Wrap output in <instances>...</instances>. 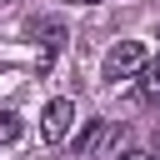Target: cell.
Masks as SVG:
<instances>
[{"label":"cell","mask_w":160,"mask_h":160,"mask_svg":"<svg viewBox=\"0 0 160 160\" xmlns=\"http://www.w3.org/2000/svg\"><path fill=\"white\" fill-rule=\"evenodd\" d=\"M70 5H100V0H70Z\"/></svg>","instance_id":"7"},{"label":"cell","mask_w":160,"mask_h":160,"mask_svg":"<svg viewBox=\"0 0 160 160\" xmlns=\"http://www.w3.org/2000/svg\"><path fill=\"white\" fill-rule=\"evenodd\" d=\"M20 130H25V125H20V115H15V110H0V145H15V140H20Z\"/></svg>","instance_id":"5"},{"label":"cell","mask_w":160,"mask_h":160,"mask_svg":"<svg viewBox=\"0 0 160 160\" xmlns=\"http://www.w3.org/2000/svg\"><path fill=\"white\" fill-rule=\"evenodd\" d=\"M0 10H5V5H0Z\"/></svg>","instance_id":"8"},{"label":"cell","mask_w":160,"mask_h":160,"mask_svg":"<svg viewBox=\"0 0 160 160\" xmlns=\"http://www.w3.org/2000/svg\"><path fill=\"white\" fill-rule=\"evenodd\" d=\"M140 95L145 100H160V60H145L140 65Z\"/></svg>","instance_id":"4"},{"label":"cell","mask_w":160,"mask_h":160,"mask_svg":"<svg viewBox=\"0 0 160 160\" xmlns=\"http://www.w3.org/2000/svg\"><path fill=\"white\" fill-rule=\"evenodd\" d=\"M150 55H145V45L140 40H120V45H110L105 50V65H100V75L105 80H130V75H140V65H145Z\"/></svg>","instance_id":"1"},{"label":"cell","mask_w":160,"mask_h":160,"mask_svg":"<svg viewBox=\"0 0 160 160\" xmlns=\"http://www.w3.org/2000/svg\"><path fill=\"white\" fill-rule=\"evenodd\" d=\"M115 160H160V155H150V150H125V155H115Z\"/></svg>","instance_id":"6"},{"label":"cell","mask_w":160,"mask_h":160,"mask_svg":"<svg viewBox=\"0 0 160 160\" xmlns=\"http://www.w3.org/2000/svg\"><path fill=\"white\" fill-rule=\"evenodd\" d=\"M30 35H35L45 50H60V45H65V25H60L55 15H35V20H30Z\"/></svg>","instance_id":"3"},{"label":"cell","mask_w":160,"mask_h":160,"mask_svg":"<svg viewBox=\"0 0 160 160\" xmlns=\"http://www.w3.org/2000/svg\"><path fill=\"white\" fill-rule=\"evenodd\" d=\"M70 125H75V105H70V100H50V105L40 110V135H45L50 145H60V140L70 135Z\"/></svg>","instance_id":"2"}]
</instances>
